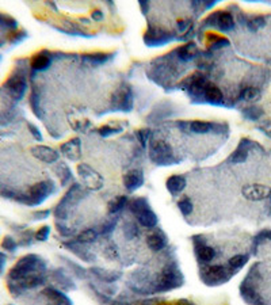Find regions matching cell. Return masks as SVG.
I'll use <instances>...</instances> for the list:
<instances>
[{"instance_id": "1", "label": "cell", "mask_w": 271, "mask_h": 305, "mask_svg": "<svg viewBox=\"0 0 271 305\" xmlns=\"http://www.w3.org/2000/svg\"><path fill=\"white\" fill-rule=\"evenodd\" d=\"M46 263L41 256L28 254L19 259L8 272V289L19 294L24 289H34L45 282Z\"/></svg>"}, {"instance_id": "2", "label": "cell", "mask_w": 271, "mask_h": 305, "mask_svg": "<svg viewBox=\"0 0 271 305\" xmlns=\"http://www.w3.org/2000/svg\"><path fill=\"white\" fill-rule=\"evenodd\" d=\"M56 192V184L50 179L42 180L33 184L32 188H28L26 194H16L12 192H3L2 196H4L6 198H12L15 201L24 204L28 206H38L42 202H45L48 198L50 197L52 194Z\"/></svg>"}, {"instance_id": "3", "label": "cell", "mask_w": 271, "mask_h": 305, "mask_svg": "<svg viewBox=\"0 0 271 305\" xmlns=\"http://www.w3.org/2000/svg\"><path fill=\"white\" fill-rule=\"evenodd\" d=\"M88 196V190H86L82 184L79 183H74L68 192H66V196L61 198V201L58 202L54 208V216H56V221H66L70 217V212L75 209V206L84 200Z\"/></svg>"}, {"instance_id": "4", "label": "cell", "mask_w": 271, "mask_h": 305, "mask_svg": "<svg viewBox=\"0 0 271 305\" xmlns=\"http://www.w3.org/2000/svg\"><path fill=\"white\" fill-rule=\"evenodd\" d=\"M184 278L180 272V268H178L176 262L167 263L164 268L160 272L158 281L154 284L152 292L150 293H162V292H170L172 289H178L183 285Z\"/></svg>"}, {"instance_id": "5", "label": "cell", "mask_w": 271, "mask_h": 305, "mask_svg": "<svg viewBox=\"0 0 271 305\" xmlns=\"http://www.w3.org/2000/svg\"><path fill=\"white\" fill-rule=\"evenodd\" d=\"M236 272L222 264H205L200 266V278L206 286H220L234 277Z\"/></svg>"}, {"instance_id": "6", "label": "cell", "mask_w": 271, "mask_h": 305, "mask_svg": "<svg viewBox=\"0 0 271 305\" xmlns=\"http://www.w3.org/2000/svg\"><path fill=\"white\" fill-rule=\"evenodd\" d=\"M150 159L160 167H168L180 163V159L174 154L172 146L164 140H152L150 144Z\"/></svg>"}, {"instance_id": "7", "label": "cell", "mask_w": 271, "mask_h": 305, "mask_svg": "<svg viewBox=\"0 0 271 305\" xmlns=\"http://www.w3.org/2000/svg\"><path fill=\"white\" fill-rule=\"evenodd\" d=\"M129 210L132 212V214L137 218V221L140 222L141 226L145 228H154L158 226V214L152 210L150 202L144 197H136L133 198L129 204Z\"/></svg>"}, {"instance_id": "8", "label": "cell", "mask_w": 271, "mask_h": 305, "mask_svg": "<svg viewBox=\"0 0 271 305\" xmlns=\"http://www.w3.org/2000/svg\"><path fill=\"white\" fill-rule=\"evenodd\" d=\"M8 96L14 100H20L26 94L28 90V79H26V72L22 70H15L10 78L6 80L4 86L2 87Z\"/></svg>"}, {"instance_id": "9", "label": "cell", "mask_w": 271, "mask_h": 305, "mask_svg": "<svg viewBox=\"0 0 271 305\" xmlns=\"http://www.w3.org/2000/svg\"><path fill=\"white\" fill-rule=\"evenodd\" d=\"M234 24H234V15L228 12V11L221 10V11L212 12V14L204 20L201 28L204 30V28H217V30L222 32V33H228L230 30H234Z\"/></svg>"}, {"instance_id": "10", "label": "cell", "mask_w": 271, "mask_h": 305, "mask_svg": "<svg viewBox=\"0 0 271 305\" xmlns=\"http://www.w3.org/2000/svg\"><path fill=\"white\" fill-rule=\"evenodd\" d=\"M112 112L129 113L133 110V91L129 84H121L112 96Z\"/></svg>"}, {"instance_id": "11", "label": "cell", "mask_w": 271, "mask_h": 305, "mask_svg": "<svg viewBox=\"0 0 271 305\" xmlns=\"http://www.w3.org/2000/svg\"><path fill=\"white\" fill-rule=\"evenodd\" d=\"M208 84V80H206V76L196 72L194 75L188 76L187 79H184L182 82V87L183 90H186L187 94L190 95V98L194 100V102H204V92H205V87Z\"/></svg>"}, {"instance_id": "12", "label": "cell", "mask_w": 271, "mask_h": 305, "mask_svg": "<svg viewBox=\"0 0 271 305\" xmlns=\"http://www.w3.org/2000/svg\"><path fill=\"white\" fill-rule=\"evenodd\" d=\"M78 174H79L82 182L84 183L86 188L92 190V192H98V190H100L103 188L102 175L96 172L88 164H86V163L78 164Z\"/></svg>"}, {"instance_id": "13", "label": "cell", "mask_w": 271, "mask_h": 305, "mask_svg": "<svg viewBox=\"0 0 271 305\" xmlns=\"http://www.w3.org/2000/svg\"><path fill=\"white\" fill-rule=\"evenodd\" d=\"M178 37H175L172 33H170L167 30L163 28H154V26H148L146 32L144 34V42L146 44V46H163L166 44L171 42L174 40H176Z\"/></svg>"}, {"instance_id": "14", "label": "cell", "mask_w": 271, "mask_h": 305, "mask_svg": "<svg viewBox=\"0 0 271 305\" xmlns=\"http://www.w3.org/2000/svg\"><path fill=\"white\" fill-rule=\"evenodd\" d=\"M178 128L184 133H194V134H208V133H218L221 125L214 122L208 121H180L176 124Z\"/></svg>"}, {"instance_id": "15", "label": "cell", "mask_w": 271, "mask_h": 305, "mask_svg": "<svg viewBox=\"0 0 271 305\" xmlns=\"http://www.w3.org/2000/svg\"><path fill=\"white\" fill-rule=\"evenodd\" d=\"M192 239H194V251L200 266L209 264L216 256L214 248L206 244L205 240H202V236H192Z\"/></svg>"}, {"instance_id": "16", "label": "cell", "mask_w": 271, "mask_h": 305, "mask_svg": "<svg viewBox=\"0 0 271 305\" xmlns=\"http://www.w3.org/2000/svg\"><path fill=\"white\" fill-rule=\"evenodd\" d=\"M240 296L243 297V300L250 305H263V300L258 294L255 285H254L251 270H250L248 276L244 278V281L240 285Z\"/></svg>"}, {"instance_id": "17", "label": "cell", "mask_w": 271, "mask_h": 305, "mask_svg": "<svg viewBox=\"0 0 271 305\" xmlns=\"http://www.w3.org/2000/svg\"><path fill=\"white\" fill-rule=\"evenodd\" d=\"M254 146H258L254 141L248 140V138H243L238 142V148L234 150V154L229 156L228 162L230 164H242L248 159V154L250 150H252Z\"/></svg>"}, {"instance_id": "18", "label": "cell", "mask_w": 271, "mask_h": 305, "mask_svg": "<svg viewBox=\"0 0 271 305\" xmlns=\"http://www.w3.org/2000/svg\"><path fill=\"white\" fill-rule=\"evenodd\" d=\"M242 192L248 201H263L271 196V188L263 184H247L244 186Z\"/></svg>"}, {"instance_id": "19", "label": "cell", "mask_w": 271, "mask_h": 305, "mask_svg": "<svg viewBox=\"0 0 271 305\" xmlns=\"http://www.w3.org/2000/svg\"><path fill=\"white\" fill-rule=\"evenodd\" d=\"M60 150L66 159H70V162H78L82 156V141L78 137L70 138V141L61 144Z\"/></svg>"}, {"instance_id": "20", "label": "cell", "mask_w": 271, "mask_h": 305, "mask_svg": "<svg viewBox=\"0 0 271 305\" xmlns=\"http://www.w3.org/2000/svg\"><path fill=\"white\" fill-rule=\"evenodd\" d=\"M204 104H213V106H224V94L218 87L210 82H208L204 92Z\"/></svg>"}, {"instance_id": "21", "label": "cell", "mask_w": 271, "mask_h": 305, "mask_svg": "<svg viewBox=\"0 0 271 305\" xmlns=\"http://www.w3.org/2000/svg\"><path fill=\"white\" fill-rule=\"evenodd\" d=\"M32 154H33L34 158H37L38 160H41L44 163H48V164L56 163V162H58V158H60V155L57 154V150L46 146H33L32 148Z\"/></svg>"}, {"instance_id": "22", "label": "cell", "mask_w": 271, "mask_h": 305, "mask_svg": "<svg viewBox=\"0 0 271 305\" xmlns=\"http://www.w3.org/2000/svg\"><path fill=\"white\" fill-rule=\"evenodd\" d=\"M144 184V174L141 170H130L124 175V186L129 192L138 190Z\"/></svg>"}, {"instance_id": "23", "label": "cell", "mask_w": 271, "mask_h": 305, "mask_svg": "<svg viewBox=\"0 0 271 305\" xmlns=\"http://www.w3.org/2000/svg\"><path fill=\"white\" fill-rule=\"evenodd\" d=\"M42 294L46 298L48 305H72V300L56 288L48 286L44 289Z\"/></svg>"}, {"instance_id": "24", "label": "cell", "mask_w": 271, "mask_h": 305, "mask_svg": "<svg viewBox=\"0 0 271 305\" xmlns=\"http://www.w3.org/2000/svg\"><path fill=\"white\" fill-rule=\"evenodd\" d=\"M52 61H53L52 53L49 50H41L37 54H34L30 66L36 72H42V70H46L52 66Z\"/></svg>"}, {"instance_id": "25", "label": "cell", "mask_w": 271, "mask_h": 305, "mask_svg": "<svg viewBox=\"0 0 271 305\" xmlns=\"http://www.w3.org/2000/svg\"><path fill=\"white\" fill-rule=\"evenodd\" d=\"M64 246H66V248H70L75 255H78L80 259L86 260V262H94L96 259V256L91 251L87 250V247H86L87 244L78 243L76 240H68V242L64 243Z\"/></svg>"}, {"instance_id": "26", "label": "cell", "mask_w": 271, "mask_h": 305, "mask_svg": "<svg viewBox=\"0 0 271 305\" xmlns=\"http://www.w3.org/2000/svg\"><path fill=\"white\" fill-rule=\"evenodd\" d=\"M146 246L150 247V251L159 252V251L166 248V246H167V236L164 235L162 230H156L146 238Z\"/></svg>"}, {"instance_id": "27", "label": "cell", "mask_w": 271, "mask_h": 305, "mask_svg": "<svg viewBox=\"0 0 271 305\" xmlns=\"http://www.w3.org/2000/svg\"><path fill=\"white\" fill-rule=\"evenodd\" d=\"M88 272H91L94 277L98 278L99 281L106 282V284H114L122 277V272H112V270L103 268H91Z\"/></svg>"}, {"instance_id": "28", "label": "cell", "mask_w": 271, "mask_h": 305, "mask_svg": "<svg viewBox=\"0 0 271 305\" xmlns=\"http://www.w3.org/2000/svg\"><path fill=\"white\" fill-rule=\"evenodd\" d=\"M175 54L180 62H188L198 56V46H196V42H187L182 46H179L175 50Z\"/></svg>"}, {"instance_id": "29", "label": "cell", "mask_w": 271, "mask_h": 305, "mask_svg": "<svg viewBox=\"0 0 271 305\" xmlns=\"http://www.w3.org/2000/svg\"><path fill=\"white\" fill-rule=\"evenodd\" d=\"M52 277H53V280H54L57 285L61 289H64V290H75L76 289V285L74 284V281L68 277V274L62 268L54 270V272H52Z\"/></svg>"}, {"instance_id": "30", "label": "cell", "mask_w": 271, "mask_h": 305, "mask_svg": "<svg viewBox=\"0 0 271 305\" xmlns=\"http://www.w3.org/2000/svg\"><path fill=\"white\" fill-rule=\"evenodd\" d=\"M166 188L172 196H178L179 192H182L186 188V178L183 175H172L167 179Z\"/></svg>"}, {"instance_id": "31", "label": "cell", "mask_w": 271, "mask_h": 305, "mask_svg": "<svg viewBox=\"0 0 271 305\" xmlns=\"http://www.w3.org/2000/svg\"><path fill=\"white\" fill-rule=\"evenodd\" d=\"M54 171H56V174L58 175V178H60V183L62 188H66L68 184L74 182L72 171H70V167H68L64 162H58L56 167H54Z\"/></svg>"}, {"instance_id": "32", "label": "cell", "mask_w": 271, "mask_h": 305, "mask_svg": "<svg viewBox=\"0 0 271 305\" xmlns=\"http://www.w3.org/2000/svg\"><path fill=\"white\" fill-rule=\"evenodd\" d=\"M240 20L247 26L251 32H258L266 24V18L262 15H255V16H244L240 15Z\"/></svg>"}, {"instance_id": "33", "label": "cell", "mask_w": 271, "mask_h": 305, "mask_svg": "<svg viewBox=\"0 0 271 305\" xmlns=\"http://www.w3.org/2000/svg\"><path fill=\"white\" fill-rule=\"evenodd\" d=\"M206 41L209 50H217L221 48H225L229 45V41L225 37H221L216 33H206Z\"/></svg>"}, {"instance_id": "34", "label": "cell", "mask_w": 271, "mask_h": 305, "mask_svg": "<svg viewBox=\"0 0 271 305\" xmlns=\"http://www.w3.org/2000/svg\"><path fill=\"white\" fill-rule=\"evenodd\" d=\"M128 204H129V200L126 196H117L116 198H112L108 204V214H118L120 212L124 210V208H126Z\"/></svg>"}, {"instance_id": "35", "label": "cell", "mask_w": 271, "mask_h": 305, "mask_svg": "<svg viewBox=\"0 0 271 305\" xmlns=\"http://www.w3.org/2000/svg\"><path fill=\"white\" fill-rule=\"evenodd\" d=\"M112 57V54L110 53H88V54H83V60L88 64H92V66H100V64H104L108 62L110 58Z\"/></svg>"}, {"instance_id": "36", "label": "cell", "mask_w": 271, "mask_h": 305, "mask_svg": "<svg viewBox=\"0 0 271 305\" xmlns=\"http://www.w3.org/2000/svg\"><path fill=\"white\" fill-rule=\"evenodd\" d=\"M99 232L95 230L94 228H88V230H84L83 232H80L79 235L76 236V242L82 244H90L94 243L95 240L98 239Z\"/></svg>"}, {"instance_id": "37", "label": "cell", "mask_w": 271, "mask_h": 305, "mask_svg": "<svg viewBox=\"0 0 271 305\" xmlns=\"http://www.w3.org/2000/svg\"><path fill=\"white\" fill-rule=\"evenodd\" d=\"M259 98H260V91L256 87H252V86L244 87L240 91V99L247 100V102H255Z\"/></svg>"}, {"instance_id": "38", "label": "cell", "mask_w": 271, "mask_h": 305, "mask_svg": "<svg viewBox=\"0 0 271 305\" xmlns=\"http://www.w3.org/2000/svg\"><path fill=\"white\" fill-rule=\"evenodd\" d=\"M248 255H242V254H238V255H234V256H232V258L229 259L228 262V266L232 270H234V272H238L240 268H243L246 264H247L248 262Z\"/></svg>"}, {"instance_id": "39", "label": "cell", "mask_w": 271, "mask_h": 305, "mask_svg": "<svg viewBox=\"0 0 271 305\" xmlns=\"http://www.w3.org/2000/svg\"><path fill=\"white\" fill-rule=\"evenodd\" d=\"M242 113H243V117L248 121H258L263 116V110L256 106H250V108H243Z\"/></svg>"}, {"instance_id": "40", "label": "cell", "mask_w": 271, "mask_h": 305, "mask_svg": "<svg viewBox=\"0 0 271 305\" xmlns=\"http://www.w3.org/2000/svg\"><path fill=\"white\" fill-rule=\"evenodd\" d=\"M30 104H32V108H33V113L37 117H42L41 108H40V91H38L37 87L33 88V92H32V96H30Z\"/></svg>"}, {"instance_id": "41", "label": "cell", "mask_w": 271, "mask_h": 305, "mask_svg": "<svg viewBox=\"0 0 271 305\" xmlns=\"http://www.w3.org/2000/svg\"><path fill=\"white\" fill-rule=\"evenodd\" d=\"M178 208H179V210H180V213H182L183 216H184V217L190 216V214H192V200H190L188 197L180 198V200L178 201Z\"/></svg>"}, {"instance_id": "42", "label": "cell", "mask_w": 271, "mask_h": 305, "mask_svg": "<svg viewBox=\"0 0 271 305\" xmlns=\"http://www.w3.org/2000/svg\"><path fill=\"white\" fill-rule=\"evenodd\" d=\"M66 264H68V266L74 270L76 277H79L80 280H84V278H87V276H88V272H87L86 268H83L82 266H79L78 263H75L74 260H70V259L66 258Z\"/></svg>"}, {"instance_id": "43", "label": "cell", "mask_w": 271, "mask_h": 305, "mask_svg": "<svg viewBox=\"0 0 271 305\" xmlns=\"http://www.w3.org/2000/svg\"><path fill=\"white\" fill-rule=\"evenodd\" d=\"M18 28V22L14 18H11L8 15L0 14V28H10V30H15Z\"/></svg>"}, {"instance_id": "44", "label": "cell", "mask_w": 271, "mask_h": 305, "mask_svg": "<svg viewBox=\"0 0 271 305\" xmlns=\"http://www.w3.org/2000/svg\"><path fill=\"white\" fill-rule=\"evenodd\" d=\"M266 242H271V230H266L259 232L255 239H254V250L258 248V246H260L262 243H266Z\"/></svg>"}, {"instance_id": "45", "label": "cell", "mask_w": 271, "mask_h": 305, "mask_svg": "<svg viewBox=\"0 0 271 305\" xmlns=\"http://www.w3.org/2000/svg\"><path fill=\"white\" fill-rule=\"evenodd\" d=\"M117 217H114V218H110L104 224H102L98 230L99 235H108V234H112L114 228H116V226H117Z\"/></svg>"}, {"instance_id": "46", "label": "cell", "mask_w": 271, "mask_h": 305, "mask_svg": "<svg viewBox=\"0 0 271 305\" xmlns=\"http://www.w3.org/2000/svg\"><path fill=\"white\" fill-rule=\"evenodd\" d=\"M120 132H122V128L112 126V125H103L98 129V133L102 137H110L112 134H117Z\"/></svg>"}, {"instance_id": "47", "label": "cell", "mask_w": 271, "mask_h": 305, "mask_svg": "<svg viewBox=\"0 0 271 305\" xmlns=\"http://www.w3.org/2000/svg\"><path fill=\"white\" fill-rule=\"evenodd\" d=\"M2 248L4 250V251H8V252H15L16 248H18V243H16V240L14 238L6 236L3 242H2Z\"/></svg>"}, {"instance_id": "48", "label": "cell", "mask_w": 271, "mask_h": 305, "mask_svg": "<svg viewBox=\"0 0 271 305\" xmlns=\"http://www.w3.org/2000/svg\"><path fill=\"white\" fill-rule=\"evenodd\" d=\"M136 136H137V138L140 141L141 146L145 148L146 144H148V141H150V136H152V132H150V129H140V130L136 132Z\"/></svg>"}, {"instance_id": "49", "label": "cell", "mask_w": 271, "mask_h": 305, "mask_svg": "<svg viewBox=\"0 0 271 305\" xmlns=\"http://www.w3.org/2000/svg\"><path fill=\"white\" fill-rule=\"evenodd\" d=\"M49 235H50V226H44L36 232L34 239L37 240V242H46V240L49 239Z\"/></svg>"}, {"instance_id": "50", "label": "cell", "mask_w": 271, "mask_h": 305, "mask_svg": "<svg viewBox=\"0 0 271 305\" xmlns=\"http://www.w3.org/2000/svg\"><path fill=\"white\" fill-rule=\"evenodd\" d=\"M124 234H125L128 239H133V238L138 235V230H137V226L133 222H126L125 226H124Z\"/></svg>"}, {"instance_id": "51", "label": "cell", "mask_w": 271, "mask_h": 305, "mask_svg": "<svg viewBox=\"0 0 271 305\" xmlns=\"http://www.w3.org/2000/svg\"><path fill=\"white\" fill-rule=\"evenodd\" d=\"M28 37V33L26 32H16V33H10L8 36V41L12 45H16V44L22 42L24 38Z\"/></svg>"}, {"instance_id": "52", "label": "cell", "mask_w": 271, "mask_h": 305, "mask_svg": "<svg viewBox=\"0 0 271 305\" xmlns=\"http://www.w3.org/2000/svg\"><path fill=\"white\" fill-rule=\"evenodd\" d=\"M176 28H178L179 33H186L187 30H192V24L188 20H186V19H180V20H178V24H176Z\"/></svg>"}, {"instance_id": "53", "label": "cell", "mask_w": 271, "mask_h": 305, "mask_svg": "<svg viewBox=\"0 0 271 305\" xmlns=\"http://www.w3.org/2000/svg\"><path fill=\"white\" fill-rule=\"evenodd\" d=\"M28 128L30 133H32V136H33L36 140L42 141V134H41V132H40V129H38L36 125H33L32 122H28Z\"/></svg>"}, {"instance_id": "54", "label": "cell", "mask_w": 271, "mask_h": 305, "mask_svg": "<svg viewBox=\"0 0 271 305\" xmlns=\"http://www.w3.org/2000/svg\"><path fill=\"white\" fill-rule=\"evenodd\" d=\"M56 228H57V230L60 232V235H62V236L72 235V230H70L66 226H64V224H62V221H56Z\"/></svg>"}, {"instance_id": "55", "label": "cell", "mask_w": 271, "mask_h": 305, "mask_svg": "<svg viewBox=\"0 0 271 305\" xmlns=\"http://www.w3.org/2000/svg\"><path fill=\"white\" fill-rule=\"evenodd\" d=\"M49 214H50V210L45 209V210H36L33 213V217L34 220H46Z\"/></svg>"}, {"instance_id": "56", "label": "cell", "mask_w": 271, "mask_h": 305, "mask_svg": "<svg viewBox=\"0 0 271 305\" xmlns=\"http://www.w3.org/2000/svg\"><path fill=\"white\" fill-rule=\"evenodd\" d=\"M258 129L262 132V133H264L267 137H270L271 138V121H266L264 124H262V125H259Z\"/></svg>"}, {"instance_id": "57", "label": "cell", "mask_w": 271, "mask_h": 305, "mask_svg": "<svg viewBox=\"0 0 271 305\" xmlns=\"http://www.w3.org/2000/svg\"><path fill=\"white\" fill-rule=\"evenodd\" d=\"M91 18H92L94 20L99 22V20H102L103 19V12L100 11V10H95L92 14H91Z\"/></svg>"}, {"instance_id": "58", "label": "cell", "mask_w": 271, "mask_h": 305, "mask_svg": "<svg viewBox=\"0 0 271 305\" xmlns=\"http://www.w3.org/2000/svg\"><path fill=\"white\" fill-rule=\"evenodd\" d=\"M6 260H7V258H6L4 254L0 252V274H2V272H3V270H4Z\"/></svg>"}, {"instance_id": "59", "label": "cell", "mask_w": 271, "mask_h": 305, "mask_svg": "<svg viewBox=\"0 0 271 305\" xmlns=\"http://www.w3.org/2000/svg\"><path fill=\"white\" fill-rule=\"evenodd\" d=\"M175 305H196L194 302H192L190 300H186V298H180L175 302Z\"/></svg>"}, {"instance_id": "60", "label": "cell", "mask_w": 271, "mask_h": 305, "mask_svg": "<svg viewBox=\"0 0 271 305\" xmlns=\"http://www.w3.org/2000/svg\"><path fill=\"white\" fill-rule=\"evenodd\" d=\"M140 6L141 8H142V12H144V11H146V8L150 7V3H148V2H140Z\"/></svg>"}, {"instance_id": "61", "label": "cell", "mask_w": 271, "mask_h": 305, "mask_svg": "<svg viewBox=\"0 0 271 305\" xmlns=\"http://www.w3.org/2000/svg\"><path fill=\"white\" fill-rule=\"evenodd\" d=\"M156 305H171V304H168V302H162V301H160L159 304H156Z\"/></svg>"}, {"instance_id": "62", "label": "cell", "mask_w": 271, "mask_h": 305, "mask_svg": "<svg viewBox=\"0 0 271 305\" xmlns=\"http://www.w3.org/2000/svg\"><path fill=\"white\" fill-rule=\"evenodd\" d=\"M270 216H271V210H270Z\"/></svg>"}]
</instances>
